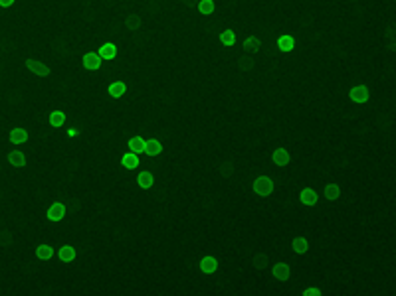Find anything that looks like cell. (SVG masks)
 Instances as JSON below:
<instances>
[{
  "mask_svg": "<svg viewBox=\"0 0 396 296\" xmlns=\"http://www.w3.org/2000/svg\"><path fill=\"white\" fill-rule=\"evenodd\" d=\"M200 0H34V24L50 111H64L67 137L97 143L119 131L177 145L214 115L210 83L244 75L246 49L220 42L240 30ZM216 2V0H214ZM6 8L0 6V36Z\"/></svg>",
  "mask_w": 396,
  "mask_h": 296,
  "instance_id": "6da1fadb",
  "label": "cell"
},
{
  "mask_svg": "<svg viewBox=\"0 0 396 296\" xmlns=\"http://www.w3.org/2000/svg\"><path fill=\"white\" fill-rule=\"evenodd\" d=\"M240 44H242V48H244L248 53H260V51H262L264 55H267V53L264 51V42H262V38H258L256 34H250V36L244 38ZM291 53H293V51H291ZM291 53H289V55H291ZM289 55H287V57H289ZM267 57H269V55H267ZM273 59H277V57H273ZM283 59H285V57H283Z\"/></svg>",
  "mask_w": 396,
  "mask_h": 296,
  "instance_id": "7a4b0ae2",
  "label": "cell"
},
{
  "mask_svg": "<svg viewBox=\"0 0 396 296\" xmlns=\"http://www.w3.org/2000/svg\"><path fill=\"white\" fill-rule=\"evenodd\" d=\"M349 97H351L353 103H357V105H365V103L371 99V89H369V85H365V83L353 85V87L349 89Z\"/></svg>",
  "mask_w": 396,
  "mask_h": 296,
  "instance_id": "3957f363",
  "label": "cell"
},
{
  "mask_svg": "<svg viewBox=\"0 0 396 296\" xmlns=\"http://www.w3.org/2000/svg\"><path fill=\"white\" fill-rule=\"evenodd\" d=\"M26 69H28L30 73L38 75V77H48V75L52 73L50 65H48L46 61H40V59H36V57H30V59H26Z\"/></svg>",
  "mask_w": 396,
  "mask_h": 296,
  "instance_id": "277c9868",
  "label": "cell"
},
{
  "mask_svg": "<svg viewBox=\"0 0 396 296\" xmlns=\"http://www.w3.org/2000/svg\"><path fill=\"white\" fill-rule=\"evenodd\" d=\"M198 267H200V271H202L206 277H212V275L218 271V259H216L214 255H204V257L200 259ZM212 283H214V281H212Z\"/></svg>",
  "mask_w": 396,
  "mask_h": 296,
  "instance_id": "5b68a950",
  "label": "cell"
},
{
  "mask_svg": "<svg viewBox=\"0 0 396 296\" xmlns=\"http://www.w3.org/2000/svg\"><path fill=\"white\" fill-rule=\"evenodd\" d=\"M291 265L289 263H275L273 267H271V275L277 279V281H281V283H287L289 279H291Z\"/></svg>",
  "mask_w": 396,
  "mask_h": 296,
  "instance_id": "8992f818",
  "label": "cell"
},
{
  "mask_svg": "<svg viewBox=\"0 0 396 296\" xmlns=\"http://www.w3.org/2000/svg\"><path fill=\"white\" fill-rule=\"evenodd\" d=\"M295 46H297V40L291 34H281L277 38V49L283 51V53H291L295 49Z\"/></svg>",
  "mask_w": 396,
  "mask_h": 296,
  "instance_id": "52a82bcc",
  "label": "cell"
},
{
  "mask_svg": "<svg viewBox=\"0 0 396 296\" xmlns=\"http://www.w3.org/2000/svg\"><path fill=\"white\" fill-rule=\"evenodd\" d=\"M28 139H30V135H28V131H26L24 127H14V129L10 131V135H8V141H10L14 147H20V145L28 143Z\"/></svg>",
  "mask_w": 396,
  "mask_h": 296,
  "instance_id": "ba28073f",
  "label": "cell"
},
{
  "mask_svg": "<svg viewBox=\"0 0 396 296\" xmlns=\"http://www.w3.org/2000/svg\"><path fill=\"white\" fill-rule=\"evenodd\" d=\"M66 203L64 201H54L50 207H48V219L50 221H62L66 217Z\"/></svg>",
  "mask_w": 396,
  "mask_h": 296,
  "instance_id": "9c48e42d",
  "label": "cell"
},
{
  "mask_svg": "<svg viewBox=\"0 0 396 296\" xmlns=\"http://www.w3.org/2000/svg\"><path fill=\"white\" fill-rule=\"evenodd\" d=\"M299 199H301V203L303 205H309V207H313V205H317L319 203V194L313 190V188H303L301 192H299Z\"/></svg>",
  "mask_w": 396,
  "mask_h": 296,
  "instance_id": "30bf717a",
  "label": "cell"
},
{
  "mask_svg": "<svg viewBox=\"0 0 396 296\" xmlns=\"http://www.w3.org/2000/svg\"><path fill=\"white\" fill-rule=\"evenodd\" d=\"M291 249H293V253H297V255H301V257H305V255H307V251H309V239H307V237H303V235H297V237H293V239H291Z\"/></svg>",
  "mask_w": 396,
  "mask_h": 296,
  "instance_id": "8fae6325",
  "label": "cell"
},
{
  "mask_svg": "<svg viewBox=\"0 0 396 296\" xmlns=\"http://www.w3.org/2000/svg\"><path fill=\"white\" fill-rule=\"evenodd\" d=\"M121 164H123L127 170H139V166H141V156H139V154H135L133 150H129V152H125V154H123V158H121Z\"/></svg>",
  "mask_w": 396,
  "mask_h": 296,
  "instance_id": "7c38bea8",
  "label": "cell"
},
{
  "mask_svg": "<svg viewBox=\"0 0 396 296\" xmlns=\"http://www.w3.org/2000/svg\"><path fill=\"white\" fill-rule=\"evenodd\" d=\"M137 184L143 188V190H151L153 184H155V176L151 170H137Z\"/></svg>",
  "mask_w": 396,
  "mask_h": 296,
  "instance_id": "4fadbf2b",
  "label": "cell"
},
{
  "mask_svg": "<svg viewBox=\"0 0 396 296\" xmlns=\"http://www.w3.org/2000/svg\"><path fill=\"white\" fill-rule=\"evenodd\" d=\"M145 145H147V139L141 137V135H135V137L129 139V150H133V152L139 154V156L145 154Z\"/></svg>",
  "mask_w": 396,
  "mask_h": 296,
  "instance_id": "5bb4252c",
  "label": "cell"
},
{
  "mask_svg": "<svg viewBox=\"0 0 396 296\" xmlns=\"http://www.w3.org/2000/svg\"><path fill=\"white\" fill-rule=\"evenodd\" d=\"M220 42H222L226 48H232V46L238 44V36H236V32H234L232 28H224V30L220 32Z\"/></svg>",
  "mask_w": 396,
  "mask_h": 296,
  "instance_id": "9a60e30c",
  "label": "cell"
},
{
  "mask_svg": "<svg viewBox=\"0 0 396 296\" xmlns=\"http://www.w3.org/2000/svg\"><path fill=\"white\" fill-rule=\"evenodd\" d=\"M198 12L204 16H210L216 12V2L214 0H200L198 2Z\"/></svg>",
  "mask_w": 396,
  "mask_h": 296,
  "instance_id": "2e32d148",
  "label": "cell"
},
{
  "mask_svg": "<svg viewBox=\"0 0 396 296\" xmlns=\"http://www.w3.org/2000/svg\"><path fill=\"white\" fill-rule=\"evenodd\" d=\"M301 296H323V291H321L319 287L311 285V287H305V289H303Z\"/></svg>",
  "mask_w": 396,
  "mask_h": 296,
  "instance_id": "e0dca14e",
  "label": "cell"
},
{
  "mask_svg": "<svg viewBox=\"0 0 396 296\" xmlns=\"http://www.w3.org/2000/svg\"><path fill=\"white\" fill-rule=\"evenodd\" d=\"M373 8H375V0H373ZM373 16H375V10H373ZM375 30H377V24H375ZM377 34H379V32H377ZM379 38H381V36H379ZM381 40H383V38H381ZM383 44H385V42H383ZM385 48H387V46H385ZM387 55H389V51H387V53H385V55H383V57H381V61H379V63H377V67H375V73H377V69H379V65H381V63H383V59H385V57H387ZM375 73H373V81H375ZM373 81H371V85H373ZM371 85H369V87H371Z\"/></svg>",
  "mask_w": 396,
  "mask_h": 296,
  "instance_id": "ac0fdd59",
  "label": "cell"
},
{
  "mask_svg": "<svg viewBox=\"0 0 396 296\" xmlns=\"http://www.w3.org/2000/svg\"><path fill=\"white\" fill-rule=\"evenodd\" d=\"M14 2H16V0H0V6H2V8H10Z\"/></svg>",
  "mask_w": 396,
  "mask_h": 296,
  "instance_id": "d6986e66",
  "label": "cell"
}]
</instances>
